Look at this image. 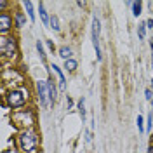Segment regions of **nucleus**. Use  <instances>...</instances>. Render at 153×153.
<instances>
[{"instance_id": "nucleus-10", "label": "nucleus", "mask_w": 153, "mask_h": 153, "mask_svg": "<svg viewBox=\"0 0 153 153\" xmlns=\"http://www.w3.org/2000/svg\"><path fill=\"white\" fill-rule=\"evenodd\" d=\"M38 12H40V18L44 21V25L47 26L49 23H51V18L47 16V12H45V7H44V4H38Z\"/></svg>"}, {"instance_id": "nucleus-16", "label": "nucleus", "mask_w": 153, "mask_h": 153, "mask_svg": "<svg viewBox=\"0 0 153 153\" xmlns=\"http://www.w3.org/2000/svg\"><path fill=\"white\" fill-rule=\"evenodd\" d=\"M16 25H18V28H21L25 25V14L23 12H18L16 14Z\"/></svg>"}, {"instance_id": "nucleus-9", "label": "nucleus", "mask_w": 153, "mask_h": 153, "mask_svg": "<svg viewBox=\"0 0 153 153\" xmlns=\"http://www.w3.org/2000/svg\"><path fill=\"white\" fill-rule=\"evenodd\" d=\"M71 54H73V51H71V47H68V45H63V47L59 49V56L63 57L65 61L71 59Z\"/></svg>"}, {"instance_id": "nucleus-6", "label": "nucleus", "mask_w": 153, "mask_h": 153, "mask_svg": "<svg viewBox=\"0 0 153 153\" xmlns=\"http://www.w3.org/2000/svg\"><path fill=\"white\" fill-rule=\"evenodd\" d=\"M10 26H12V18L7 12H2L0 14V31H2V35H5L10 30Z\"/></svg>"}, {"instance_id": "nucleus-26", "label": "nucleus", "mask_w": 153, "mask_h": 153, "mask_svg": "<svg viewBox=\"0 0 153 153\" xmlns=\"http://www.w3.org/2000/svg\"><path fill=\"white\" fill-rule=\"evenodd\" d=\"M148 153H153V144H150V148H148Z\"/></svg>"}, {"instance_id": "nucleus-4", "label": "nucleus", "mask_w": 153, "mask_h": 153, "mask_svg": "<svg viewBox=\"0 0 153 153\" xmlns=\"http://www.w3.org/2000/svg\"><path fill=\"white\" fill-rule=\"evenodd\" d=\"M5 97H7V103H9V106H12V108L21 106L25 101H26V96H25V92H23V91H10Z\"/></svg>"}, {"instance_id": "nucleus-7", "label": "nucleus", "mask_w": 153, "mask_h": 153, "mask_svg": "<svg viewBox=\"0 0 153 153\" xmlns=\"http://www.w3.org/2000/svg\"><path fill=\"white\" fill-rule=\"evenodd\" d=\"M47 82V89H49V96H51V105H54L57 99V89L56 85H54V80L52 78H49V80H45Z\"/></svg>"}, {"instance_id": "nucleus-14", "label": "nucleus", "mask_w": 153, "mask_h": 153, "mask_svg": "<svg viewBox=\"0 0 153 153\" xmlns=\"http://www.w3.org/2000/svg\"><path fill=\"white\" fill-rule=\"evenodd\" d=\"M49 25H51V28L56 30V31H59V28H61V26H59V19H57V16H54V14L51 16V23H49Z\"/></svg>"}, {"instance_id": "nucleus-5", "label": "nucleus", "mask_w": 153, "mask_h": 153, "mask_svg": "<svg viewBox=\"0 0 153 153\" xmlns=\"http://www.w3.org/2000/svg\"><path fill=\"white\" fill-rule=\"evenodd\" d=\"M37 94H38V99H40V105L49 106V103H51V96H49L47 82H37Z\"/></svg>"}, {"instance_id": "nucleus-11", "label": "nucleus", "mask_w": 153, "mask_h": 153, "mask_svg": "<svg viewBox=\"0 0 153 153\" xmlns=\"http://www.w3.org/2000/svg\"><path fill=\"white\" fill-rule=\"evenodd\" d=\"M131 7H132V14L136 16V18H137V16L141 14V9H143V4H141V2H132V4H131Z\"/></svg>"}, {"instance_id": "nucleus-20", "label": "nucleus", "mask_w": 153, "mask_h": 153, "mask_svg": "<svg viewBox=\"0 0 153 153\" xmlns=\"http://www.w3.org/2000/svg\"><path fill=\"white\" fill-rule=\"evenodd\" d=\"M45 44H47V47L51 51H54V44H52V40H45Z\"/></svg>"}, {"instance_id": "nucleus-25", "label": "nucleus", "mask_w": 153, "mask_h": 153, "mask_svg": "<svg viewBox=\"0 0 153 153\" xmlns=\"http://www.w3.org/2000/svg\"><path fill=\"white\" fill-rule=\"evenodd\" d=\"M152 68H153V38H152Z\"/></svg>"}, {"instance_id": "nucleus-17", "label": "nucleus", "mask_w": 153, "mask_h": 153, "mask_svg": "<svg viewBox=\"0 0 153 153\" xmlns=\"http://www.w3.org/2000/svg\"><path fill=\"white\" fill-rule=\"evenodd\" d=\"M78 110H80V115H82V118H85V101H84V97L78 101Z\"/></svg>"}, {"instance_id": "nucleus-19", "label": "nucleus", "mask_w": 153, "mask_h": 153, "mask_svg": "<svg viewBox=\"0 0 153 153\" xmlns=\"http://www.w3.org/2000/svg\"><path fill=\"white\" fill-rule=\"evenodd\" d=\"M37 51H38V54H40V57H42V59H45V52H44V45H42V42H40V40H37Z\"/></svg>"}, {"instance_id": "nucleus-13", "label": "nucleus", "mask_w": 153, "mask_h": 153, "mask_svg": "<svg viewBox=\"0 0 153 153\" xmlns=\"http://www.w3.org/2000/svg\"><path fill=\"white\" fill-rule=\"evenodd\" d=\"M25 7H26V12L31 21H35V10H33V4L31 2H25Z\"/></svg>"}, {"instance_id": "nucleus-23", "label": "nucleus", "mask_w": 153, "mask_h": 153, "mask_svg": "<svg viewBox=\"0 0 153 153\" xmlns=\"http://www.w3.org/2000/svg\"><path fill=\"white\" fill-rule=\"evenodd\" d=\"M0 7H2V9H5V7H7V2H4V0H0Z\"/></svg>"}, {"instance_id": "nucleus-18", "label": "nucleus", "mask_w": 153, "mask_h": 153, "mask_svg": "<svg viewBox=\"0 0 153 153\" xmlns=\"http://www.w3.org/2000/svg\"><path fill=\"white\" fill-rule=\"evenodd\" d=\"M137 129H139L141 132H144V118H143V115H137Z\"/></svg>"}, {"instance_id": "nucleus-15", "label": "nucleus", "mask_w": 153, "mask_h": 153, "mask_svg": "<svg viewBox=\"0 0 153 153\" xmlns=\"http://www.w3.org/2000/svg\"><path fill=\"white\" fill-rule=\"evenodd\" d=\"M137 35H139L141 40L144 38V35H146V23H141V25L137 26Z\"/></svg>"}, {"instance_id": "nucleus-3", "label": "nucleus", "mask_w": 153, "mask_h": 153, "mask_svg": "<svg viewBox=\"0 0 153 153\" xmlns=\"http://www.w3.org/2000/svg\"><path fill=\"white\" fill-rule=\"evenodd\" d=\"M0 51L4 56H14L16 54V38L12 37H2L0 42Z\"/></svg>"}, {"instance_id": "nucleus-8", "label": "nucleus", "mask_w": 153, "mask_h": 153, "mask_svg": "<svg viewBox=\"0 0 153 153\" xmlns=\"http://www.w3.org/2000/svg\"><path fill=\"white\" fill-rule=\"evenodd\" d=\"M51 68H52V71H54L57 75V78H59V87H61V89H66V78H65V73L61 71V68L57 66V65H52Z\"/></svg>"}, {"instance_id": "nucleus-24", "label": "nucleus", "mask_w": 153, "mask_h": 153, "mask_svg": "<svg viewBox=\"0 0 153 153\" xmlns=\"http://www.w3.org/2000/svg\"><path fill=\"white\" fill-rule=\"evenodd\" d=\"M66 105H68V108H71V105H73V101L70 97H66Z\"/></svg>"}, {"instance_id": "nucleus-1", "label": "nucleus", "mask_w": 153, "mask_h": 153, "mask_svg": "<svg viewBox=\"0 0 153 153\" xmlns=\"http://www.w3.org/2000/svg\"><path fill=\"white\" fill-rule=\"evenodd\" d=\"M99 33H101V23L97 18H94L92 19V44L96 49L97 61H103V52H101V45H99Z\"/></svg>"}, {"instance_id": "nucleus-21", "label": "nucleus", "mask_w": 153, "mask_h": 153, "mask_svg": "<svg viewBox=\"0 0 153 153\" xmlns=\"http://www.w3.org/2000/svg\"><path fill=\"white\" fill-rule=\"evenodd\" d=\"M146 28H150V30L153 28V19H152V18L148 19V21H146Z\"/></svg>"}, {"instance_id": "nucleus-2", "label": "nucleus", "mask_w": 153, "mask_h": 153, "mask_svg": "<svg viewBox=\"0 0 153 153\" xmlns=\"http://www.w3.org/2000/svg\"><path fill=\"white\" fill-rule=\"evenodd\" d=\"M19 144H21V148L25 150V152H33L35 150V146H37V136L33 132H23L19 136Z\"/></svg>"}, {"instance_id": "nucleus-22", "label": "nucleus", "mask_w": 153, "mask_h": 153, "mask_svg": "<svg viewBox=\"0 0 153 153\" xmlns=\"http://www.w3.org/2000/svg\"><path fill=\"white\" fill-rule=\"evenodd\" d=\"M85 141H87V143H91V141H92V134H91V132L85 134Z\"/></svg>"}, {"instance_id": "nucleus-12", "label": "nucleus", "mask_w": 153, "mask_h": 153, "mask_svg": "<svg viewBox=\"0 0 153 153\" xmlns=\"http://www.w3.org/2000/svg\"><path fill=\"white\" fill-rule=\"evenodd\" d=\"M76 66H78V63H76L75 59H68V61H65V68H66L68 71H75Z\"/></svg>"}, {"instance_id": "nucleus-27", "label": "nucleus", "mask_w": 153, "mask_h": 153, "mask_svg": "<svg viewBox=\"0 0 153 153\" xmlns=\"http://www.w3.org/2000/svg\"><path fill=\"white\" fill-rule=\"evenodd\" d=\"M150 117H152V120H153V110H152V111H150Z\"/></svg>"}, {"instance_id": "nucleus-28", "label": "nucleus", "mask_w": 153, "mask_h": 153, "mask_svg": "<svg viewBox=\"0 0 153 153\" xmlns=\"http://www.w3.org/2000/svg\"><path fill=\"white\" fill-rule=\"evenodd\" d=\"M152 92H153V80H152Z\"/></svg>"}]
</instances>
